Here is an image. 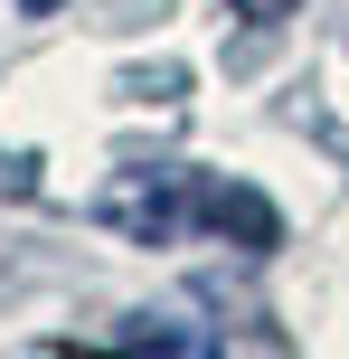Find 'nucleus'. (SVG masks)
Returning a JSON list of instances; mask_svg holds the SVG:
<instances>
[{"label": "nucleus", "mask_w": 349, "mask_h": 359, "mask_svg": "<svg viewBox=\"0 0 349 359\" xmlns=\"http://www.w3.org/2000/svg\"><path fill=\"white\" fill-rule=\"evenodd\" d=\"M236 10H245V19H264V29H274V19H293L302 0H236Z\"/></svg>", "instance_id": "nucleus-3"}, {"label": "nucleus", "mask_w": 349, "mask_h": 359, "mask_svg": "<svg viewBox=\"0 0 349 359\" xmlns=\"http://www.w3.org/2000/svg\"><path fill=\"white\" fill-rule=\"evenodd\" d=\"M94 217L123 227L132 246H170L189 217H199V227H236L245 246H274V208H264V198L208 189V180H189V170H123L104 198H94Z\"/></svg>", "instance_id": "nucleus-1"}, {"label": "nucleus", "mask_w": 349, "mask_h": 359, "mask_svg": "<svg viewBox=\"0 0 349 359\" xmlns=\"http://www.w3.org/2000/svg\"><path fill=\"white\" fill-rule=\"evenodd\" d=\"M132 359H218V350H208V331H180V322H151L142 341H132Z\"/></svg>", "instance_id": "nucleus-2"}, {"label": "nucleus", "mask_w": 349, "mask_h": 359, "mask_svg": "<svg viewBox=\"0 0 349 359\" xmlns=\"http://www.w3.org/2000/svg\"><path fill=\"white\" fill-rule=\"evenodd\" d=\"M19 10H29V19H48V10H66V0H19Z\"/></svg>", "instance_id": "nucleus-4"}, {"label": "nucleus", "mask_w": 349, "mask_h": 359, "mask_svg": "<svg viewBox=\"0 0 349 359\" xmlns=\"http://www.w3.org/2000/svg\"><path fill=\"white\" fill-rule=\"evenodd\" d=\"M48 359H104V350H48ZM123 359H132V350H123Z\"/></svg>", "instance_id": "nucleus-5"}]
</instances>
